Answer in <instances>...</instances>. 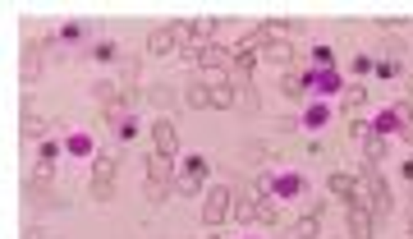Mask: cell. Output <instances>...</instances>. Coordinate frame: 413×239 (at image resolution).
<instances>
[{
  "instance_id": "obj_1",
  "label": "cell",
  "mask_w": 413,
  "mask_h": 239,
  "mask_svg": "<svg viewBox=\"0 0 413 239\" xmlns=\"http://www.w3.org/2000/svg\"><path fill=\"white\" fill-rule=\"evenodd\" d=\"M358 179L368 184V194H372V212H377V221H386V216H390V203H395V198H390V184H386V175H381V170L368 161V166L358 170Z\"/></svg>"
},
{
  "instance_id": "obj_2",
  "label": "cell",
  "mask_w": 413,
  "mask_h": 239,
  "mask_svg": "<svg viewBox=\"0 0 413 239\" xmlns=\"http://www.w3.org/2000/svg\"><path fill=\"white\" fill-rule=\"evenodd\" d=\"M326 189L340 198V203H349V207H368V212H372V194H368V184H363V179L340 175V170H336V175L326 179Z\"/></svg>"
},
{
  "instance_id": "obj_3",
  "label": "cell",
  "mask_w": 413,
  "mask_h": 239,
  "mask_svg": "<svg viewBox=\"0 0 413 239\" xmlns=\"http://www.w3.org/2000/svg\"><path fill=\"white\" fill-rule=\"evenodd\" d=\"M234 194H230V184H216L211 194H206V203H202V221L206 226H225L230 221V212H234Z\"/></svg>"
},
{
  "instance_id": "obj_4",
  "label": "cell",
  "mask_w": 413,
  "mask_h": 239,
  "mask_svg": "<svg viewBox=\"0 0 413 239\" xmlns=\"http://www.w3.org/2000/svg\"><path fill=\"white\" fill-rule=\"evenodd\" d=\"M18 74H23V88H33V83L42 79V42H37V37L23 42V65H18Z\"/></svg>"
},
{
  "instance_id": "obj_5",
  "label": "cell",
  "mask_w": 413,
  "mask_h": 239,
  "mask_svg": "<svg viewBox=\"0 0 413 239\" xmlns=\"http://www.w3.org/2000/svg\"><path fill=\"white\" fill-rule=\"evenodd\" d=\"M152 152H161V157H175V152H180V129H175L170 120L152 124Z\"/></svg>"
},
{
  "instance_id": "obj_6",
  "label": "cell",
  "mask_w": 413,
  "mask_h": 239,
  "mask_svg": "<svg viewBox=\"0 0 413 239\" xmlns=\"http://www.w3.org/2000/svg\"><path fill=\"white\" fill-rule=\"evenodd\" d=\"M202 179H206V157H189V166H184V175L175 179V189H180V194H198Z\"/></svg>"
},
{
  "instance_id": "obj_7",
  "label": "cell",
  "mask_w": 413,
  "mask_h": 239,
  "mask_svg": "<svg viewBox=\"0 0 413 239\" xmlns=\"http://www.w3.org/2000/svg\"><path fill=\"white\" fill-rule=\"evenodd\" d=\"M175 46H180V37H175V23H165V28H156L152 37H147V55H170Z\"/></svg>"
},
{
  "instance_id": "obj_8",
  "label": "cell",
  "mask_w": 413,
  "mask_h": 239,
  "mask_svg": "<svg viewBox=\"0 0 413 239\" xmlns=\"http://www.w3.org/2000/svg\"><path fill=\"white\" fill-rule=\"evenodd\" d=\"M349 235L353 239H372V212L368 207H349Z\"/></svg>"
},
{
  "instance_id": "obj_9",
  "label": "cell",
  "mask_w": 413,
  "mask_h": 239,
  "mask_svg": "<svg viewBox=\"0 0 413 239\" xmlns=\"http://www.w3.org/2000/svg\"><path fill=\"white\" fill-rule=\"evenodd\" d=\"M170 194H175V179H170V175H156V179H147V203H152V207H161Z\"/></svg>"
},
{
  "instance_id": "obj_10",
  "label": "cell",
  "mask_w": 413,
  "mask_h": 239,
  "mask_svg": "<svg viewBox=\"0 0 413 239\" xmlns=\"http://www.w3.org/2000/svg\"><path fill=\"white\" fill-rule=\"evenodd\" d=\"M184 106L206 111L211 106V83H189V88H184Z\"/></svg>"
},
{
  "instance_id": "obj_11",
  "label": "cell",
  "mask_w": 413,
  "mask_h": 239,
  "mask_svg": "<svg viewBox=\"0 0 413 239\" xmlns=\"http://www.w3.org/2000/svg\"><path fill=\"white\" fill-rule=\"evenodd\" d=\"M239 88H234V83H216V88H211V106L216 111H230V106H239Z\"/></svg>"
},
{
  "instance_id": "obj_12",
  "label": "cell",
  "mask_w": 413,
  "mask_h": 239,
  "mask_svg": "<svg viewBox=\"0 0 413 239\" xmlns=\"http://www.w3.org/2000/svg\"><path fill=\"white\" fill-rule=\"evenodd\" d=\"M280 88H285V97H290V101H299L303 97V92H308V79H303V74H285V83H280Z\"/></svg>"
},
{
  "instance_id": "obj_13",
  "label": "cell",
  "mask_w": 413,
  "mask_h": 239,
  "mask_svg": "<svg viewBox=\"0 0 413 239\" xmlns=\"http://www.w3.org/2000/svg\"><path fill=\"white\" fill-rule=\"evenodd\" d=\"M253 221L275 226V221H280V207H275V203H267V198H258V207H253Z\"/></svg>"
},
{
  "instance_id": "obj_14",
  "label": "cell",
  "mask_w": 413,
  "mask_h": 239,
  "mask_svg": "<svg viewBox=\"0 0 413 239\" xmlns=\"http://www.w3.org/2000/svg\"><path fill=\"white\" fill-rule=\"evenodd\" d=\"M92 179H101V184H111V179H115V157H106V152H101V157L92 161Z\"/></svg>"
},
{
  "instance_id": "obj_15",
  "label": "cell",
  "mask_w": 413,
  "mask_h": 239,
  "mask_svg": "<svg viewBox=\"0 0 413 239\" xmlns=\"http://www.w3.org/2000/svg\"><path fill=\"white\" fill-rule=\"evenodd\" d=\"M267 60H271V65H280V70H285V65L294 60V46H290V42H271V46H267Z\"/></svg>"
},
{
  "instance_id": "obj_16",
  "label": "cell",
  "mask_w": 413,
  "mask_h": 239,
  "mask_svg": "<svg viewBox=\"0 0 413 239\" xmlns=\"http://www.w3.org/2000/svg\"><path fill=\"white\" fill-rule=\"evenodd\" d=\"M147 101H152V106H175V88L156 83V88H147Z\"/></svg>"
},
{
  "instance_id": "obj_17",
  "label": "cell",
  "mask_w": 413,
  "mask_h": 239,
  "mask_svg": "<svg viewBox=\"0 0 413 239\" xmlns=\"http://www.w3.org/2000/svg\"><path fill=\"white\" fill-rule=\"evenodd\" d=\"M317 221H321V216H303V221L290 230V239H317Z\"/></svg>"
},
{
  "instance_id": "obj_18",
  "label": "cell",
  "mask_w": 413,
  "mask_h": 239,
  "mask_svg": "<svg viewBox=\"0 0 413 239\" xmlns=\"http://www.w3.org/2000/svg\"><path fill=\"white\" fill-rule=\"evenodd\" d=\"M363 101H368V88H358V83H353V88H344V111H349V116L363 106Z\"/></svg>"
},
{
  "instance_id": "obj_19",
  "label": "cell",
  "mask_w": 413,
  "mask_h": 239,
  "mask_svg": "<svg viewBox=\"0 0 413 239\" xmlns=\"http://www.w3.org/2000/svg\"><path fill=\"white\" fill-rule=\"evenodd\" d=\"M55 157H60V143H55V138H46L42 143V157H37V166H42V170H51V161Z\"/></svg>"
},
{
  "instance_id": "obj_20",
  "label": "cell",
  "mask_w": 413,
  "mask_h": 239,
  "mask_svg": "<svg viewBox=\"0 0 413 239\" xmlns=\"http://www.w3.org/2000/svg\"><path fill=\"white\" fill-rule=\"evenodd\" d=\"M18 129H23V138H42V133H46V124L37 120L33 111H28V116H23V124H18Z\"/></svg>"
},
{
  "instance_id": "obj_21",
  "label": "cell",
  "mask_w": 413,
  "mask_h": 239,
  "mask_svg": "<svg viewBox=\"0 0 413 239\" xmlns=\"http://www.w3.org/2000/svg\"><path fill=\"white\" fill-rule=\"evenodd\" d=\"M216 33V18H193V42H202L206 46V37Z\"/></svg>"
},
{
  "instance_id": "obj_22",
  "label": "cell",
  "mask_w": 413,
  "mask_h": 239,
  "mask_svg": "<svg viewBox=\"0 0 413 239\" xmlns=\"http://www.w3.org/2000/svg\"><path fill=\"white\" fill-rule=\"evenodd\" d=\"M381 157H386V138H381V133H372V138H368V161L377 166Z\"/></svg>"
},
{
  "instance_id": "obj_23",
  "label": "cell",
  "mask_w": 413,
  "mask_h": 239,
  "mask_svg": "<svg viewBox=\"0 0 413 239\" xmlns=\"http://www.w3.org/2000/svg\"><path fill=\"white\" fill-rule=\"evenodd\" d=\"M111 194H115V184H101V179H92V189H87V198H92V203H106Z\"/></svg>"
},
{
  "instance_id": "obj_24",
  "label": "cell",
  "mask_w": 413,
  "mask_h": 239,
  "mask_svg": "<svg viewBox=\"0 0 413 239\" xmlns=\"http://www.w3.org/2000/svg\"><path fill=\"white\" fill-rule=\"evenodd\" d=\"M120 74H124V83H138V60H133V55L120 60Z\"/></svg>"
},
{
  "instance_id": "obj_25",
  "label": "cell",
  "mask_w": 413,
  "mask_h": 239,
  "mask_svg": "<svg viewBox=\"0 0 413 239\" xmlns=\"http://www.w3.org/2000/svg\"><path fill=\"white\" fill-rule=\"evenodd\" d=\"M409 18L404 14H386V18H377V28H386V33H395V28H404Z\"/></svg>"
},
{
  "instance_id": "obj_26",
  "label": "cell",
  "mask_w": 413,
  "mask_h": 239,
  "mask_svg": "<svg viewBox=\"0 0 413 239\" xmlns=\"http://www.w3.org/2000/svg\"><path fill=\"white\" fill-rule=\"evenodd\" d=\"M234 216H239V221H248V216H253V203H248V198H239V203H234Z\"/></svg>"
},
{
  "instance_id": "obj_27",
  "label": "cell",
  "mask_w": 413,
  "mask_h": 239,
  "mask_svg": "<svg viewBox=\"0 0 413 239\" xmlns=\"http://www.w3.org/2000/svg\"><path fill=\"white\" fill-rule=\"evenodd\" d=\"M92 55H97V60H115V42H101Z\"/></svg>"
},
{
  "instance_id": "obj_28",
  "label": "cell",
  "mask_w": 413,
  "mask_h": 239,
  "mask_svg": "<svg viewBox=\"0 0 413 239\" xmlns=\"http://www.w3.org/2000/svg\"><path fill=\"white\" fill-rule=\"evenodd\" d=\"M23 239H51V235H46V230H37V226H28V230H23Z\"/></svg>"
},
{
  "instance_id": "obj_29",
  "label": "cell",
  "mask_w": 413,
  "mask_h": 239,
  "mask_svg": "<svg viewBox=\"0 0 413 239\" xmlns=\"http://www.w3.org/2000/svg\"><path fill=\"white\" fill-rule=\"evenodd\" d=\"M400 133H404V138L413 143V120H404V129H400Z\"/></svg>"
},
{
  "instance_id": "obj_30",
  "label": "cell",
  "mask_w": 413,
  "mask_h": 239,
  "mask_svg": "<svg viewBox=\"0 0 413 239\" xmlns=\"http://www.w3.org/2000/svg\"><path fill=\"white\" fill-rule=\"evenodd\" d=\"M404 179H409V184H413V157H409V166H404Z\"/></svg>"
},
{
  "instance_id": "obj_31",
  "label": "cell",
  "mask_w": 413,
  "mask_h": 239,
  "mask_svg": "<svg viewBox=\"0 0 413 239\" xmlns=\"http://www.w3.org/2000/svg\"><path fill=\"white\" fill-rule=\"evenodd\" d=\"M404 92H409V97H413V79H409V83H404Z\"/></svg>"
},
{
  "instance_id": "obj_32",
  "label": "cell",
  "mask_w": 413,
  "mask_h": 239,
  "mask_svg": "<svg viewBox=\"0 0 413 239\" xmlns=\"http://www.w3.org/2000/svg\"><path fill=\"white\" fill-rule=\"evenodd\" d=\"M409 235H413V221H409Z\"/></svg>"
}]
</instances>
